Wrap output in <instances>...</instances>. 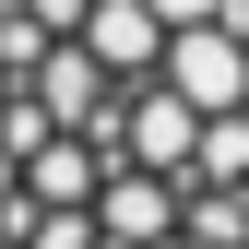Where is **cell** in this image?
Returning a JSON list of instances; mask_svg holds the SVG:
<instances>
[{
	"instance_id": "obj_1",
	"label": "cell",
	"mask_w": 249,
	"mask_h": 249,
	"mask_svg": "<svg viewBox=\"0 0 249 249\" xmlns=\"http://www.w3.org/2000/svg\"><path fill=\"white\" fill-rule=\"evenodd\" d=\"M0 249H249V0H0Z\"/></svg>"
}]
</instances>
